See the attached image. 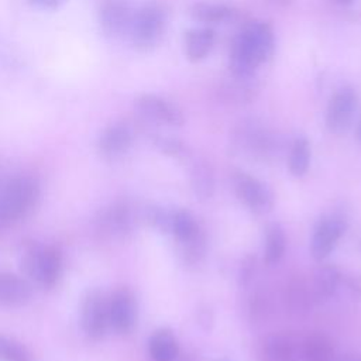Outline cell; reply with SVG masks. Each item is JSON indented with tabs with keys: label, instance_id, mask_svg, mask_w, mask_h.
I'll list each match as a JSON object with an SVG mask.
<instances>
[{
	"label": "cell",
	"instance_id": "cell-33",
	"mask_svg": "<svg viewBox=\"0 0 361 361\" xmlns=\"http://www.w3.org/2000/svg\"><path fill=\"white\" fill-rule=\"evenodd\" d=\"M220 361H230V360H220Z\"/></svg>",
	"mask_w": 361,
	"mask_h": 361
},
{
	"label": "cell",
	"instance_id": "cell-7",
	"mask_svg": "<svg viewBox=\"0 0 361 361\" xmlns=\"http://www.w3.org/2000/svg\"><path fill=\"white\" fill-rule=\"evenodd\" d=\"M357 106L358 96L354 87L343 86L337 89L330 97L326 109L327 130L336 135L345 134L351 127Z\"/></svg>",
	"mask_w": 361,
	"mask_h": 361
},
{
	"label": "cell",
	"instance_id": "cell-14",
	"mask_svg": "<svg viewBox=\"0 0 361 361\" xmlns=\"http://www.w3.org/2000/svg\"><path fill=\"white\" fill-rule=\"evenodd\" d=\"M265 361H298L300 358V343L292 336L276 333L264 343Z\"/></svg>",
	"mask_w": 361,
	"mask_h": 361
},
{
	"label": "cell",
	"instance_id": "cell-18",
	"mask_svg": "<svg viewBox=\"0 0 361 361\" xmlns=\"http://www.w3.org/2000/svg\"><path fill=\"white\" fill-rule=\"evenodd\" d=\"M171 233L173 234V237L176 238V241L179 244L190 243V241H193V240H196L202 235L197 220L186 209L173 210Z\"/></svg>",
	"mask_w": 361,
	"mask_h": 361
},
{
	"label": "cell",
	"instance_id": "cell-32",
	"mask_svg": "<svg viewBox=\"0 0 361 361\" xmlns=\"http://www.w3.org/2000/svg\"><path fill=\"white\" fill-rule=\"evenodd\" d=\"M358 134H360V138H361V121H360V127H358Z\"/></svg>",
	"mask_w": 361,
	"mask_h": 361
},
{
	"label": "cell",
	"instance_id": "cell-2",
	"mask_svg": "<svg viewBox=\"0 0 361 361\" xmlns=\"http://www.w3.org/2000/svg\"><path fill=\"white\" fill-rule=\"evenodd\" d=\"M20 268L30 282L52 288L62 272V252L55 245L25 243L20 257Z\"/></svg>",
	"mask_w": 361,
	"mask_h": 361
},
{
	"label": "cell",
	"instance_id": "cell-4",
	"mask_svg": "<svg viewBox=\"0 0 361 361\" xmlns=\"http://www.w3.org/2000/svg\"><path fill=\"white\" fill-rule=\"evenodd\" d=\"M165 28L166 16L162 7L155 3H148L133 14L128 34L137 49L151 51L162 41Z\"/></svg>",
	"mask_w": 361,
	"mask_h": 361
},
{
	"label": "cell",
	"instance_id": "cell-27",
	"mask_svg": "<svg viewBox=\"0 0 361 361\" xmlns=\"http://www.w3.org/2000/svg\"><path fill=\"white\" fill-rule=\"evenodd\" d=\"M252 265H254V259L252 257H245V259H243V264H241V268H240V275H238V279H240V283L244 286L248 283V281L251 279V275H252Z\"/></svg>",
	"mask_w": 361,
	"mask_h": 361
},
{
	"label": "cell",
	"instance_id": "cell-8",
	"mask_svg": "<svg viewBox=\"0 0 361 361\" xmlns=\"http://www.w3.org/2000/svg\"><path fill=\"white\" fill-rule=\"evenodd\" d=\"M345 230V220L336 213L324 214L316 223L310 238V254L314 261L326 259L336 248Z\"/></svg>",
	"mask_w": 361,
	"mask_h": 361
},
{
	"label": "cell",
	"instance_id": "cell-22",
	"mask_svg": "<svg viewBox=\"0 0 361 361\" xmlns=\"http://www.w3.org/2000/svg\"><path fill=\"white\" fill-rule=\"evenodd\" d=\"M341 282V274L337 267L331 264H323L314 274V293L319 299L331 298L338 289Z\"/></svg>",
	"mask_w": 361,
	"mask_h": 361
},
{
	"label": "cell",
	"instance_id": "cell-29",
	"mask_svg": "<svg viewBox=\"0 0 361 361\" xmlns=\"http://www.w3.org/2000/svg\"><path fill=\"white\" fill-rule=\"evenodd\" d=\"M334 361H361V355L358 354H345L343 357H340L338 360H334Z\"/></svg>",
	"mask_w": 361,
	"mask_h": 361
},
{
	"label": "cell",
	"instance_id": "cell-21",
	"mask_svg": "<svg viewBox=\"0 0 361 361\" xmlns=\"http://www.w3.org/2000/svg\"><path fill=\"white\" fill-rule=\"evenodd\" d=\"M100 223L102 227L111 234H124L131 228L133 224L131 209L124 203L113 204L102 214Z\"/></svg>",
	"mask_w": 361,
	"mask_h": 361
},
{
	"label": "cell",
	"instance_id": "cell-25",
	"mask_svg": "<svg viewBox=\"0 0 361 361\" xmlns=\"http://www.w3.org/2000/svg\"><path fill=\"white\" fill-rule=\"evenodd\" d=\"M0 361H30V351L18 340L0 334Z\"/></svg>",
	"mask_w": 361,
	"mask_h": 361
},
{
	"label": "cell",
	"instance_id": "cell-1",
	"mask_svg": "<svg viewBox=\"0 0 361 361\" xmlns=\"http://www.w3.org/2000/svg\"><path fill=\"white\" fill-rule=\"evenodd\" d=\"M274 48L275 35L271 24L250 21L233 41L228 58L231 75L240 78L252 76L254 71L271 58Z\"/></svg>",
	"mask_w": 361,
	"mask_h": 361
},
{
	"label": "cell",
	"instance_id": "cell-5",
	"mask_svg": "<svg viewBox=\"0 0 361 361\" xmlns=\"http://www.w3.org/2000/svg\"><path fill=\"white\" fill-rule=\"evenodd\" d=\"M80 327L89 340H102L110 329L109 298L100 289H89L80 300Z\"/></svg>",
	"mask_w": 361,
	"mask_h": 361
},
{
	"label": "cell",
	"instance_id": "cell-3",
	"mask_svg": "<svg viewBox=\"0 0 361 361\" xmlns=\"http://www.w3.org/2000/svg\"><path fill=\"white\" fill-rule=\"evenodd\" d=\"M39 199V186L34 178L14 176L0 186V227L28 216Z\"/></svg>",
	"mask_w": 361,
	"mask_h": 361
},
{
	"label": "cell",
	"instance_id": "cell-28",
	"mask_svg": "<svg viewBox=\"0 0 361 361\" xmlns=\"http://www.w3.org/2000/svg\"><path fill=\"white\" fill-rule=\"evenodd\" d=\"M68 0H28L32 6H37L39 8H48V10H56L62 7Z\"/></svg>",
	"mask_w": 361,
	"mask_h": 361
},
{
	"label": "cell",
	"instance_id": "cell-24",
	"mask_svg": "<svg viewBox=\"0 0 361 361\" xmlns=\"http://www.w3.org/2000/svg\"><path fill=\"white\" fill-rule=\"evenodd\" d=\"M193 20L204 24H217L228 20L233 16V8L217 3H196L190 7Z\"/></svg>",
	"mask_w": 361,
	"mask_h": 361
},
{
	"label": "cell",
	"instance_id": "cell-26",
	"mask_svg": "<svg viewBox=\"0 0 361 361\" xmlns=\"http://www.w3.org/2000/svg\"><path fill=\"white\" fill-rule=\"evenodd\" d=\"M158 147L161 148L162 152L173 155V157H179V155L185 154L183 152L185 145L179 140H175V138H161L158 141Z\"/></svg>",
	"mask_w": 361,
	"mask_h": 361
},
{
	"label": "cell",
	"instance_id": "cell-17",
	"mask_svg": "<svg viewBox=\"0 0 361 361\" xmlns=\"http://www.w3.org/2000/svg\"><path fill=\"white\" fill-rule=\"evenodd\" d=\"M148 353L154 361H175L179 344L173 331L166 327L155 330L148 340Z\"/></svg>",
	"mask_w": 361,
	"mask_h": 361
},
{
	"label": "cell",
	"instance_id": "cell-9",
	"mask_svg": "<svg viewBox=\"0 0 361 361\" xmlns=\"http://www.w3.org/2000/svg\"><path fill=\"white\" fill-rule=\"evenodd\" d=\"M110 329L117 334H130L138 319V305L131 289L126 286L117 288L109 296Z\"/></svg>",
	"mask_w": 361,
	"mask_h": 361
},
{
	"label": "cell",
	"instance_id": "cell-30",
	"mask_svg": "<svg viewBox=\"0 0 361 361\" xmlns=\"http://www.w3.org/2000/svg\"><path fill=\"white\" fill-rule=\"evenodd\" d=\"M275 4H278V6H281V7H286V6H289L293 0H272Z\"/></svg>",
	"mask_w": 361,
	"mask_h": 361
},
{
	"label": "cell",
	"instance_id": "cell-6",
	"mask_svg": "<svg viewBox=\"0 0 361 361\" xmlns=\"http://www.w3.org/2000/svg\"><path fill=\"white\" fill-rule=\"evenodd\" d=\"M233 188L238 200L255 214H267L274 207V195L271 189L245 172H235L233 176Z\"/></svg>",
	"mask_w": 361,
	"mask_h": 361
},
{
	"label": "cell",
	"instance_id": "cell-19",
	"mask_svg": "<svg viewBox=\"0 0 361 361\" xmlns=\"http://www.w3.org/2000/svg\"><path fill=\"white\" fill-rule=\"evenodd\" d=\"M190 186L199 200H209L214 193V176L207 162H195L190 169Z\"/></svg>",
	"mask_w": 361,
	"mask_h": 361
},
{
	"label": "cell",
	"instance_id": "cell-31",
	"mask_svg": "<svg viewBox=\"0 0 361 361\" xmlns=\"http://www.w3.org/2000/svg\"><path fill=\"white\" fill-rule=\"evenodd\" d=\"M338 3H341V4H350L353 0H337Z\"/></svg>",
	"mask_w": 361,
	"mask_h": 361
},
{
	"label": "cell",
	"instance_id": "cell-23",
	"mask_svg": "<svg viewBox=\"0 0 361 361\" xmlns=\"http://www.w3.org/2000/svg\"><path fill=\"white\" fill-rule=\"evenodd\" d=\"M310 158H312V149L307 138L298 137L292 142L289 149V157H288L289 172L293 176H303L309 169Z\"/></svg>",
	"mask_w": 361,
	"mask_h": 361
},
{
	"label": "cell",
	"instance_id": "cell-11",
	"mask_svg": "<svg viewBox=\"0 0 361 361\" xmlns=\"http://www.w3.org/2000/svg\"><path fill=\"white\" fill-rule=\"evenodd\" d=\"M133 10L127 0H102L99 8L100 28L109 38H117L128 32Z\"/></svg>",
	"mask_w": 361,
	"mask_h": 361
},
{
	"label": "cell",
	"instance_id": "cell-12",
	"mask_svg": "<svg viewBox=\"0 0 361 361\" xmlns=\"http://www.w3.org/2000/svg\"><path fill=\"white\" fill-rule=\"evenodd\" d=\"M134 134L124 123L110 124L99 137V151L104 158L114 159L124 155L133 145Z\"/></svg>",
	"mask_w": 361,
	"mask_h": 361
},
{
	"label": "cell",
	"instance_id": "cell-16",
	"mask_svg": "<svg viewBox=\"0 0 361 361\" xmlns=\"http://www.w3.org/2000/svg\"><path fill=\"white\" fill-rule=\"evenodd\" d=\"M333 341L324 333H309L300 341V358L303 361H334Z\"/></svg>",
	"mask_w": 361,
	"mask_h": 361
},
{
	"label": "cell",
	"instance_id": "cell-13",
	"mask_svg": "<svg viewBox=\"0 0 361 361\" xmlns=\"http://www.w3.org/2000/svg\"><path fill=\"white\" fill-rule=\"evenodd\" d=\"M31 298L32 285L27 278L11 272H0V306H24Z\"/></svg>",
	"mask_w": 361,
	"mask_h": 361
},
{
	"label": "cell",
	"instance_id": "cell-15",
	"mask_svg": "<svg viewBox=\"0 0 361 361\" xmlns=\"http://www.w3.org/2000/svg\"><path fill=\"white\" fill-rule=\"evenodd\" d=\"M214 45V31L210 27L192 28L185 32V55L190 62L203 61Z\"/></svg>",
	"mask_w": 361,
	"mask_h": 361
},
{
	"label": "cell",
	"instance_id": "cell-10",
	"mask_svg": "<svg viewBox=\"0 0 361 361\" xmlns=\"http://www.w3.org/2000/svg\"><path fill=\"white\" fill-rule=\"evenodd\" d=\"M134 106L137 111L149 121L171 126V127H179L185 123V116L182 110L176 104L157 94H152V93L140 94L135 99Z\"/></svg>",
	"mask_w": 361,
	"mask_h": 361
},
{
	"label": "cell",
	"instance_id": "cell-20",
	"mask_svg": "<svg viewBox=\"0 0 361 361\" xmlns=\"http://www.w3.org/2000/svg\"><path fill=\"white\" fill-rule=\"evenodd\" d=\"M286 251V235L281 224L272 223L267 227L264 244V262L267 265L278 264Z\"/></svg>",
	"mask_w": 361,
	"mask_h": 361
}]
</instances>
